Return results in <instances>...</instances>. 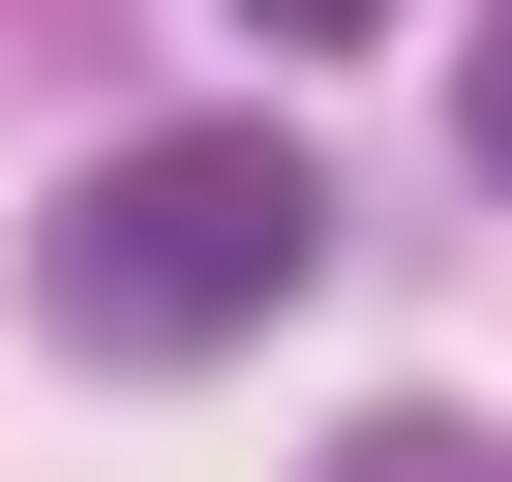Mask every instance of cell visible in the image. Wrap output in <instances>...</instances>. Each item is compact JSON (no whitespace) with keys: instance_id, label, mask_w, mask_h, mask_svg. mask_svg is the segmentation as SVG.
<instances>
[{"instance_id":"1","label":"cell","mask_w":512,"mask_h":482,"mask_svg":"<svg viewBox=\"0 0 512 482\" xmlns=\"http://www.w3.org/2000/svg\"><path fill=\"white\" fill-rule=\"evenodd\" d=\"M332 272V181L272 151V121H121L91 181H61V241H31V332H91V362H211V332H272Z\"/></svg>"},{"instance_id":"2","label":"cell","mask_w":512,"mask_h":482,"mask_svg":"<svg viewBox=\"0 0 512 482\" xmlns=\"http://www.w3.org/2000/svg\"><path fill=\"white\" fill-rule=\"evenodd\" d=\"M302 482H482V422H332Z\"/></svg>"},{"instance_id":"3","label":"cell","mask_w":512,"mask_h":482,"mask_svg":"<svg viewBox=\"0 0 512 482\" xmlns=\"http://www.w3.org/2000/svg\"><path fill=\"white\" fill-rule=\"evenodd\" d=\"M241 31H272V61H362V31H392V0H241Z\"/></svg>"}]
</instances>
